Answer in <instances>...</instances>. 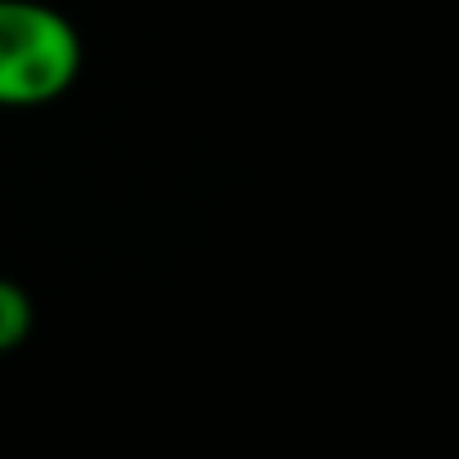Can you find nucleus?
I'll return each mask as SVG.
<instances>
[{
	"instance_id": "1",
	"label": "nucleus",
	"mask_w": 459,
	"mask_h": 459,
	"mask_svg": "<svg viewBox=\"0 0 459 459\" xmlns=\"http://www.w3.org/2000/svg\"><path fill=\"white\" fill-rule=\"evenodd\" d=\"M81 76L76 27L40 0H0V108H45Z\"/></svg>"
},
{
	"instance_id": "2",
	"label": "nucleus",
	"mask_w": 459,
	"mask_h": 459,
	"mask_svg": "<svg viewBox=\"0 0 459 459\" xmlns=\"http://www.w3.org/2000/svg\"><path fill=\"white\" fill-rule=\"evenodd\" d=\"M31 325H36L31 295H27L18 281L0 277V357L13 352V348H22L27 334H31Z\"/></svg>"
}]
</instances>
